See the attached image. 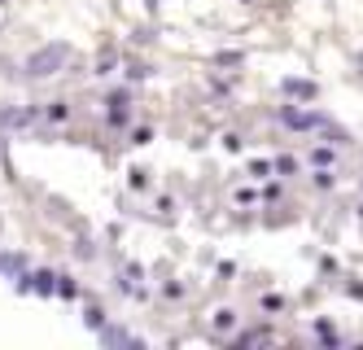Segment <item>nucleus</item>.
<instances>
[{"mask_svg": "<svg viewBox=\"0 0 363 350\" xmlns=\"http://www.w3.org/2000/svg\"><path fill=\"white\" fill-rule=\"evenodd\" d=\"M66 58H70L66 44H48V48H40V53L27 58V75L31 79H48V75H57V66H66Z\"/></svg>", "mask_w": 363, "mask_h": 350, "instance_id": "obj_1", "label": "nucleus"}, {"mask_svg": "<svg viewBox=\"0 0 363 350\" xmlns=\"http://www.w3.org/2000/svg\"><path fill=\"white\" fill-rule=\"evenodd\" d=\"M284 123H289V127H320V114H302V110H284Z\"/></svg>", "mask_w": 363, "mask_h": 350, "instance_id": "obj_2", "label": "nucleus"}, {"mask_svg": "<svg viewBox=\"0 0 363 350\" xmlns=\"http://www.w3.org/2000/svg\"><path fill=\"white\" fill-rule=\"evenodd\" d=\"M284 92H289V97H306V101H315V84H302V79H284Z\"/></svg>", "mask_w": 363, "mask_h": 350, "instance_id": "obj_3", "label": "nucleus"}]
</instances>
